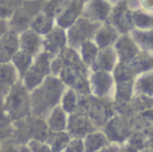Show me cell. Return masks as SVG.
I'll use <instances>...</instances> for the list:
<instances>
[{"label": "cell", "mask_w": 153, "mask_h": 152, "mask_svg": "<svg viewBox=\"0 0 153 152\" xmlns=\"http://www.w3.org/2000/svg\"><path fill=\"white\" fill-rule=\"evenodd\" d=\"M9 31V22L7 20L0 19V37L3 36Z\"/></svg>", "instance_id": "cell-42"}, {"label": "cell", "mask_w": 153, "mask_h": 152, "mask_svg": "<svg viewBox=\"0 0 153 152\" xmlns=\"http://www.w3.org/2000/svg\"><path fill=\"white\" fill-rule=\"evenodd\" d=\"M114 81L113 99L117 103H129L133 98V83L135 75L127 63L117 62L111 72Z\"/></svg>", "instance_id": "cell-6"}, {"label": "cell", "mask_w": 153, "mask_h": 152, "mask_svg": "<svg viewBox=\"0 0 153 152\" xmlns=\"http://www.w3.org/2000/svg\"><path fill=\"white\" fill-rule=\"evenodd\" d=\"M153 95L152 72H145L135 77L133 83V97L151 98Z\"/></svg>", "instance_id": "cell-23"}, {"label": "cell", "mask_w": 153, "mask_h": 152, "mask_svg": "<svg viewBox=\"0 0 153 152\" xmlns=\"http://www.w3.org/2000/svg\"><path fill=\"white\" fill-rule=\"evenodd\" d=\"M17 147L18 145L15 144L14 142H10V143H7L2 146V148L0 149V152H17Z\"/></svg>", "instance_id": "cell-39"}, {"label": "cell", "mask_w": 153, "mask_h": 152, "mask_svg": "<svg viewBox=\"0 0 153 152\" xmlns=\"http://www.w3.org/2000/svg\"><path fill=\"white\" fill-rule=\"evenodd\" d=\"M112 5L106 0H90L83 7L81 17L94 23H104L110 15Z\"/></svg>", "instance_id": "cell-15"}, {"label": "cell", "mask_w": 153, "mask_h": 152, "mask_svg": "<svg viewBox=\"0 0 153 152\" xmlns=\"http://www.w3.org/2000/svg\"><path fill=\"white\" fill-rule=\"evenodd\" d=\"M112 47L115 51V55H117V62L127 64L140 51V49L137 48L133 40L130 38L129 34L120 35Z\"/></svg>", "instance_id": "cell-17"}, {"label": "cell", "mask_w": 153, "mask_h": 152, "mask_svg": "<svg viewBox=\"0 0 153 152\" xmlns=\"http://www.w3.org/2000/svg\"><path fill=\"white\" fill-rule=\"evenodd\" d=\"M66 86L58 77L49 75L38 87L30 92V114L45 118L53 108L59 105Z\"/></svg>", "instance_id": "cell-2"}, {"label": "cell", "mask_w": 153, "mask_h": 152, "mask_svg": "<svg viewBox=\"0 0 153 152\" xmlns=\"http://www.w3.org/2000/svg\"><path fill=\"white\" fill-rule=\"evenodd\" d=\"M67 116L68 114L62 109L60 105H57L55 108H53L45 118L48 130L53 132L65 131L66 125H67Z\"/></svg>", "instance_id": "cell-24"}, {"label": "cell", "mask_w": 153, "mask_h": 152, "mask_svg": "<svg viewBox=\"0 0 153 152\" xmlns=\"http://www.w3.org/2000/svg\"><path fill=\"white\" fill-rule=\"evenodd\" d=\"M69 2L70 0H47L41 12L56 18Z\"/></svg>", "instance_id": "cell-34"}, {"label": "cell", "mask_w": 153, "mask_h": 152, "mask_svg": "<svg viewBox=\"0 0 153 152\" xmlns=\"http://www.w3.org/2000/svg\"><path fill=\"white\" fill-rule=\"evenodd\" d=\"M26 146L30 150V152H51L49 145L44 141L30 139L26 143Z\"/></svg>", "instance_id": "cell-37"}, {"label": "cell", "mask_w": 153, "mask_h": 152, "mask_svg": "<svg viewBox=\"0 0 153 152\" xmlns=\"http://www.w3.org/2000/svg\"><path fill=\"white\" fill-rule=\"evenodd\" d=\"M33 60H34V56L30 55V54L25 53L23 51H20V49L12 58L11 63L15 67L16 72L18 74V77H19V80H21L23 78L25 72L30 67V65L33 63Z\"/></svg>", "instance_id": "cell-29"}, {"label": "cell", "mask_w": 153, "mask_h": 152, "mask_svg": "<svg viewBox=\"0 0 153 152\" xmlns=\"http://www.w3.org/2000/svg\"><path fill=\"white\" fill-rule=\"evenodd\" d=\"M46 1L47 0H22L21 4L7 20L9 30L17 33L18 35L28 30L30 22L42 11Z\"/></svg>", "instance_id": "cell-7"}, {"label": "cell", "mask_w": 153, "mask_h": 152, "mask_svg": "<svg viewBox=\"0 0 153 152\" xmlns=\"http://www.w3.org/2000/svg\"><path fill=\"white\" fill-rule=\"evenodd\" d=\"M119 33L108 22H104L97 30L96 34H94V38H92V41L98 46L99 49H102L106 48V47L113 46V44L117 41V39L119 38Z\"/></svg>", "instance_id": "cell-22"}, {"label": "cell", "mask_w": 153, "mask_h": 152, "mask_svg": "<svg viewBox=\"0 0 153 152\" xmlns=\"http://www.w3.org/2000/svg\"><path fill=\"white\" fill-rule=\"evenodd\" d=\"M22 0H0V19L9 20Z\"/></svg>", "instance_id": "cell-35"}, {"label": "cell", "mask_w": 153, "mask_h": 152, "mask_svg": "<svg viewBox=\"0 0 153 152\" xmlns=\"http://www.w3.org/2000/svg\"><path fill=\"white\" fill-rule=\"evenodd\" d=\"M102 131L110 143L121 144L131 135V125L123 115H112L102 127Z\"/></svg>", "instance_id": "cell-11"}, {"label": "cell", "mask_w": 153, "mask_h": 152, "mask_svg": "<svg viewBox=\"0 0 153 152\" xmlns=\"http://www.w3.org/2000/svg\"><path fill=\"white\" fill-rule=\"evenodd\" d=\"M109 99H99L91 95H79V105L76 111L84 113L97 129L102 128L104 124L113 115L112 109L107 103Z\"/></svg>", "instance_id": "cell-5"}, {"label": "cell", "mask_w": 153, "mask_h": 152, "mask_svg": "<svg viewBox=\"0 0 153 152\" xmlns=\"http://www.w3.org/2000/svg\"><path fill=\"white\" fill-rule=\"evenodd\" d=\"M132 22H133L134 28L136 30H152L153 16L150 13L144 12L143 10H133L132 11Z\"/></svg>", "instance_id": "cell-33"}, {"label": "cell", "mask_w": 153, "mask_h": 152, "mask_svg": "<svg viewBox=\"0 0 153 152\" xmlns=\"http://www.w3.org/2000/svg\"><path fill=\"white\" fill-rule=\"evenodd\" d=\"M120 35L129 34L134 28L132 22V10L129 9L127 0H120L112 7L107 21Z\"/></svg>", "instance_id": "cell-10"}, {"label": "cell", "mask_w": 153, "mask_h": 152, "mask_svg": "<svg viewBox=\"0 0 153 152\" xmlns=\"http://www.w3.org/2000/svg\"><path fill=\"white\" fill-rule=\"evenodd\" d=\"M48 132L45 118L40 116L30 114L24 118L12 122V136L17 145L26 144L30 139L46 142Z\"/></svg>", "instance_id": "cell-3"}, {"label": "cell", "mask_w": 153, "mask_h": 152, "mask_svg": "<svg viewBox=\"0 0 153 152\" xmlns=\"http://www.w3.org/2000/svg\"><path fill=\"white\" fill-rule=\"evenodd\" d=\"M106 1H108L109 3H110V2H112V3H117V2H119L120 0H106Z\"/></svg>", "instance_id": "cell-45"}, {"label": "cell", "mask_w": 153, "mask_h": 152, "mask_svg": "<svg viewBox=\"0 0 153 152\" xmlns=\"http://www.w3.org/2000/svg\"><path fill=\"white\" fill-rule=\"evenodd\" d=\"M1 106L11 122L21 120L30 114V92L24 88L21 81H18L11 88L4 99L1 102Z\"/></svg>", "instance_id": "cell-4"}, {"label": "cell", "mask_w": 153, "mask_h": 152, "mask_svg": "<svg viewBox=\"0 0 153 152\" xmlns=\"http://www.w3.org/2000/svg\"><path fill=\"white\" fill-rule=\"evenodd\" d=\"M79 95L71 88H67L64 90L63 95L60 100L59 105L67 114H71L78 110V105H79Z\"/></svg>", "instance_id": "cell-32"}, {"label": "cell", "mask_w": 153, "mask_h": 152, "mask_svg": "<svg viewBox=\"0 0 153 152\" xmlns=\"http://www.w3.org/2000/svg\"><path fill=\"white\" fill-rule=\"evenodd\" d=\"M19 49L32 56H37L42 51V37L32 30H26L18 35Z\"/></svg>", "instance_id": "cell-21"}, {"label": "cell", "mask_w": 153, "mask_h": 152, "mask_svg": "<svg viewBox=\"0 0 153 152\" xmlns=\"http://www.w3.org/2000/svg\"><path fill=\"white\" fill-rule=\"evenodd\" d=\"M70 141V136L66 131L53 132L49 131L46 143L49 145L51 152H62Z\"/></svg>", "instance_id": "cell-31"}, {"label": "cell", "mask_w": 153, "mask_h": 152, "mask_svg": "<svg viewBox=\"0 0 153 152\" xmlns=\"http://www.w3.org/2000/svg\"><path fill=\"white\" fill-rule=\"evenodd\" d=\"M140 5L145 10V12L148 11L151 14L153 9V0H140Z\"/></svg>", "instance_id": "cell-41"}, {"label": "cell", "mask_w": 153, "mask_h": 152, "mask_svg": "<svg viewBox=\"0 0 153 152\" xmlns=\"http://www.w3.org/2000/svg\"><path fill=\"white\" fill-rule=\"evenodd\" d=\"M17 152H30V150L28 149L26 144H22V145H18Z\"/></svg>", "instance_id": "cell-44"}, {"label": "cell", "mask_w": 153, "mask_h": 152, "mask_svg": "<svg viewBox=\"0 0 153 152\" xmlns=\"http://www.w3.org/2000/svg\"><path fill=\"white\" fill-rule=\"evenodd\" d=\"M56 25L55 18L48 16L46 14L40 13L33 19V21L30 24V30H32L33 32H35L36 34H38L39 36L43 37L46 34H48L51 30L53 28V26Z\"/></svg>", "instance_id": "cell-27"}, {"label": "cell", "mask_w": 153, "mask_h": 152, "mask_svg": "<svg viewBox=\"0 0 153 152\" xmlns=\"http://www.w3.org/2000/svg\"><path fill=\"white\" fill-rule=\"evenodd\" d=\"M103 24V23H102ZM101 23H94L83 17H80L70 28L66 30L67 46L78 51L79 46L87 40H92Z\"/></svg>", "instance_id": "cell-9"}, {"label": "cell", "mask_w": 153, "mask_h": 152, "mask_svg": "<svg viewBox=\"0 0 153 152\" xmlns=\"http://www.w3.org/2000/svg\"><path fill=\"white\" fill-rule=\"evenodd\" d=\"M129 67L135 76L145 74V72H152L153 68V57L152 54L146 51H138L137 55L132 58L131 61L128 63Z\"/></svg>", "instance_id": "cell-25"}, {"label": "cell", "mask_w": 153, "mask_h": 152, "mask_svg": "<svg viewBox=\"0 0 153 152\" xmlns=\"http://www.w3.org/2000/svg\"><path fill=\"white\" fill-rule=\"evenodd\" d=\"M67 46L66 31L55 25L53 28L42 37V51L48 54L51 60Z\"/></svg>", "instance_id": "cell-14"}, {"label": "cell", "mask_w": 153, "mask_h": 152, "mask_svg": "<svg viewBox=\"0 0 153 152\" xmlns=\"http://www.w3.org/2000/svg\"><path fill=\"white\" fill-rule=\"evenodd\" d=\"M18 51V34L9 30L3 36L0 37V63H10Z\"/></svg>", "instance_id": "cell-18"}, {"label": "cell", "mask_w": 153, "mask_h": 152, "mask_svg": "<svg viewBox=\"0 0 153 152\" xmlns=\"http://www.w3.org/2000/svg\"><path fill=\"white\" fill-rule=\"evenodd\" d=\"M12 136V122L4 113L0 102V139Z\"/></svg>", "instance_id": "cell-36"}, {"label": "cell", "mask_w": 153, "mask_h": 152, "mask_svg": "<svg viewBox=\"0 0 153 152\" xmlns=\"http://www.w3.org/2000/svg\"><path fill=\"white\" fill-rule=\"evenodd\" d=\"M84 3L80 0H70V2L55 18L56 25L63 30H67L82 15Z\"/></svg>", "instance_id": "cell-16"}, {"label": "cell", "mask_w": 153, "mask_h": 152, "mask_svg": "<svg viewBox=\"0 0 153 152\" xmlns=\"http://www.w3.org/2000/svg\"><path fill=\"white\" fill-rule=\"evenodd\" d=\"M120 152H138V150L135 147L131 146L130 144H126L123 147H120Z\"/></svg>", "instance_id": "cell-43"}, {"label": "cell", "mask_w": 153, "mask_h": 152, "mask_svg": "<svg viewBox=\"0 0 153 152\" xmlns=\"http://www.w3.org/2000/svg\"><path fill=\"white\" fill-rule=\"evenodd\" d=\"M51 58L48 56V54L43 51H41L38 55L34 57L30 67L25 72L23 78L20 80L24 88L28 92L34 90L44 81L46 77L51 75Z\"/></svg>", "instance_id": "cell-8"}, {"label": "cell", "mask_w": 153, "mask_h": 152, "mask_svg": "<svg viewBox=\"0 0 153 152\" xmlns=\"http://www.w3.org/2000/svg\"><path fill=\"white\" fill-rule=\"evenodd\" d=\"M97 130L90 120L84 113L76 111L67 116L66 132L70 139H83L85 135Z\"/></svg>", "instance_id": "cell-13"}, {"label": "cell", "mask_w": 153, "mask_h": 152, "mask_svg": "<svg viewBox=\"0 0 153 152\" xmlns=\"http://www.w3.org/2000/svg\"><path fill=\"white\" fill-rule=\"evenodd\" d=\"M19 81V77L12 63H0V102H2L11 88Z\"/></svg>", "instance_id": "cell-20"}, {"label": "cell", "mask_w": 153, "mask_h": 152, "mask_svg": "<svg viewBox=\"0 0 153 152\" xmlns=\"http://www.w3.org/2000/svg\"><path fill=\"white\" fill-rule=\"evenodd\" d=\"M82 141H83L84 152H98L99 150L110 144L106 135L98 129L85 135Z\"/></svg>", "instance_id": "cell-26"}, {"label": "cell", "mask_w": 153, "mask_h": 152, "mask_svg": "<svg viewBox=\"0 0 153 152\" xmlns=\"http://www.w3.org/2000/svg\"><path fill=\"white\" fill-rule=\"evenodd\" d=\"M80 1H82V2H83L84 4H85L86 2H88V1H90V0H80Z\"/></svg>", "instance_id": "cell-46"}, {"label": "cell", "mask_w": 153, "mask_h": 152, "mask_svg": "<svg viewBox=\"0 0 153 152\" xmlns=\"http://www.w3.org/2000/svg\"><path fill=\"white\" fill-rule=\"evenodd\" d=\"M129 36L133 40V42L135 43V45L137 46V48L140 51H146V53L152 54V49H153L152 30L142 31V30L133 28L129 33Z\"/></svg>", "instance_id": "cell-28"}, {"label": "cell", "mask_w": 153, "mask_h": 152, "mask_svg": "<svg viewBox=\"0 0 153 152\" xmlns=\"http://www.w3.org/2000/svg\"><path fill=\"white\" fill-rule=\"evenodd\" d=\"M98 152H120V146L117 144L110 143L101 150H99Z\"/></svg>", "instance_id": "cell-40"}, {"label": "cell", "mask_w": 153, "mask_h": 152, "mask_svg": "<svg viewBox=\"0 0 153 152\" xmlns=\"http://www.w3.org/2000/svg\"><path fill=\"white\" fill-rule=\"evenodd\" d=\"M51 75L58 77L67 88L80 95H88L89 69L81 61L76 49L66 46L51 62Z\"/></svg>", "instance_id": "cell-1"}, {"label": "cell", "mask_w": 153, "mask_h": 152, "mask_svg": "<svg viewBox=\"0 0 153 152\" xmlns=\"http://www.w3.org/2000/svg\"><path fill=\"white\" fill-rule=\"evenodd\" d=\"M76 51L79 54V57L83 64L89 69L96 60L99 48L92 40H87L80 45Z\"/></svg>", "instance_id": "cell-30"}, {"label": "cell", "mask_w": 153, "mask_h": 152, "mask_svg": "<svg viewBox=\"0 0 153 152\" xmlns=\"http://www.w3.org/2000/svg\"><path fill=\"white\" fill-rule=\"evenodd\" d=\"M88 86L91 95L99 99L111 100V95L114 90L112 75L105 72H90L88 76Z\"/></svg>", "instance_id": "cell-12"}, {"label": "cell", "mask_w": 153, "mask_h": 152, "mask_svg": "<svg viewBox=\"0 0 153 152\" xmlns=\"http://www.w3.org/2000/svg\"><path fill=\"white\" fill-rule=\"evenodd\" d=\"M62 152H84L82 139H70L69 143Z\"/></svg>", "instance_id": "cell-38"}, {"label": "cell", "mask_w": 153, "mask_h": 152, "mask_svg": "<svg viewBox=\"0 0 153 152\" xmlns=\"http://www.w3.org/2000/svg\"><path fill=\"white\" fill-rule=\"evenodd\" d=\"M117 63V58L113 47H106V48L99 49L96 60L89 70L90 72H105L111 74Z\"/></svg>", "instance_id": "cell-19"}]
</instances>
